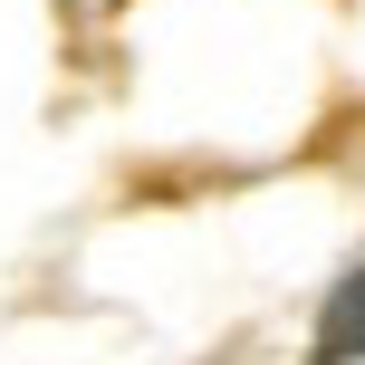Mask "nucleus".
Masks as SVG:
<instances>
[{
	"instance_id": "obj_1",
	"label": "nucleus",
	"mask_w": 365,
	"mask_h": 365,
	"mask_svg": "<svg viewBox=\"0 0 365 365\" xmlns=\"http://www.w3.org/2000/svg\"><path fill=\"white\" fill-rule=\"evenodd\" d=\"M308 365H365V250L327 279L317 298V327H308Z\"/></svg>"
}]
</instances>
